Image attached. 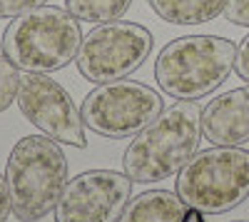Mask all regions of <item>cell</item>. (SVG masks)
<instances>
[{
    "label": "cell",
    "mask_w": 249,
    "mask_h": 222,
    "mask_svg": "<svg viewBox=\"0 0 249 222\" xmlns=\"http://www.w3.org/2000/svg\"><path fill=\"white\" fill-rule=\"evenodd\" d=\"M182 222H204V217H202V212H197V210H192V207H190Z\"/></svg>",
    "instance_id": "19"
},
{
    "label": "cell",
    "mask_w": 249,
    "mask_h": 222,
    "mask_svg": "<svg viewBox=\"0 0 249 222\" xmlns=\"http://www.w3.org/2000/svg\"><path fill=\"white\" fill-rule=\"evenodd\" d=\"M187 210L177 192L147 190L130 197L117 222H182Z\"/></svg>",
    "instance_id": "11"
},
{
    "label": "cell",
    "mask_w": 249,
    "mask_h": 222,
    "mask_svg": "<svg viewBox=\"0 0 249 222\" xmlns=\"http://www.w3.org/2000/svg\"><path fill=\"white\" fill-rule=\"evenodd\" d=\"M10 215H13V200L8 190V180L5 175H0V222H8Z\"/></svg>",
    "instance_id": "18"
},
{
    "label": "cell",
    "mask_w": 249,
    "mask_h": 222,
    "mask_svg": "<svg viewBox=\"0 0 249 222\" xmlns=\"http://www.w3.org/2000/svg\"><path fill=\"white\" fill-rule=\"evenodd\" d=\"M132 195V180L115 170H88L62 187L55 222H117Z\"/></svg>",
    "instance_id": "9"
},
{
    "label": "cell",
    "mask_w": 249,
    "mask_h": 222,
    "mask_svg": "<svg viewBox=\"0 0 249 222\" xmlns=\"http://www.w3.org/2000/svg\"><path fill=\"white\" fill-rule=\"evenodd\" d=\"M234 70L242 80L249 83V35L242 37V43L237 45V57H234Z\"/></svg>",
    "instance_id": "17"
},
{
    "label": "cell",
    "mask_w": 249,
    "mask_h": 222,
    "mask_svg": "<svg viewBox=\"0 0 249 222\" xmlns=\"http://www.w3.org/2000/svg\"><path fill=\"white\" fill-rule=\"evenodd\" d=\"M202 108L197 100H177L140 130L122 155V170L132 183L150 185L175 177L199 150Z\"/></svg>",
    "instance_id": "1"
},
{
    "label": "cell",
    "mask_w": 249,
    "mask_h": 222,
    "mask_svg": "<svg viewBox=\"0 0 249 222\" xmlns=\"http://www.w3.org/2000/svg\"><path fill=\"white\" fill-rule=\"evenodd\" d=\"M224 18L234 25L249 28V0H230L224 8Z\"/></svg>",
    "instance_id": "16"
},
{
    "label": "cell",
    "mask_w": 249,
    "mask_h": 222,
    "mask_svg": "<svg viewBox=\"0 0 249 222\" xmlns=\"http://www.w3.org/2000/svg\"><path fill=\"white\" fill-rule=\"evenodd\" d=\"M179 200L202 215H222L249 197V150L212 145L197 150L175 180Z\"/></svg>",
    "instance_id": "5"
},
{
    "label": "cell",
    "mask_w": 249,
    "mask_h": 222,
    "mask_svg": "<svg viewBox=\"0 0 249 222\" xmlns=\"http://www.w3.org/2000/svg\"><path fill=\"white\" fill-rule=\"evenodd\" d=\"M202 132L212 145L249 143V85L227 90L202 108Z\"/></svg>",
    "instance_id": "10"
},
{
    "label": "cell",
    "mask_w": 249,
    "mask_h": 222,
    "mask_svg": "<svg viewBox=\"0 0 249 222\" xmlns=\"http://www.w3.org/2000/svg\"><path fill=\"white\" fill-rule=\"evenodd\" d=\"M5 180L13 212L20 222H37L50 215L68 183V157L48 135H25L10 150Z\"/></svg>",
    "instance_id": "3"
},
{
    "label": "cell",
    "mask_w": 249,
    "mask_h": 222,
    "mask_svg": "<svg viewBox=\"0 0 249 222\" xmlns=\"http://www.w3.org/2000/svg\"><path fill=\"white\" fill-rule=\"evenodd\" d=\"M164 110L162 95L137 80H112L100 83L85 95L80 115L85 128L100 137L124 140L135 137Z\"/></svg>",
    "instance_id": "6"
},
{
    "label": "cell",
    "mask_w": 249,
    "mask_h": 222,
    "mask_svg": "<svg viewBox=\"0 0 249 222\" xmlns=\"http://www.w3.org/2000/svg\"><path fill=\"white\" fill-rule=\"evenodd\" d=\"M152 53V33L137 25L112 20L92 28L80 43L75 65L90 83H112L132 75Z\"/></svg>",
    "instance_id": "7"
},
{
    "label": "cell",
    "mask_w": 249,
    "mask_h": 222,
    "mask_svg": "<svg viewBox=\"0 0 249 222\" xmlns=\"http://www.w3.org/2000/svg\"><path fill=\"white\" fill-rule=\"evenodd\" d=\"M237 45L219 35H182L155 57V80L175 100H202L234 70Z\"/></svg>",
    "instance_id": "2"
},
{
    "label": "cell",
    "mask_w": 249,
    "mask_h": 222,
    "mask_svg": "<svg viewBox=\"0 0 249 222\" xmlns=\"http://www.w3.org/2000/svg\"><path fill=\"white\" fill-rule=\"evenodd\" d=\"M82 30L77 18L55 5H40L18 15L5 28L0 48L20 70L55 73L77 57Z\"/></svg>",
    "instance_id": "4"
},
{
    "label": "cell",
    "mask_w": 249,
    "mask_h": 222,
    "mask_svg": "<svg viewBox=\"0 0 249 222\" xmlns=\"http://www.w3.org/2000/svg\"><path fill=\"white\" fill-rule=\"evenodd\" d=\"M20 88V68H15L5 55H0V112L15 103Z\"/></svg>",
    "instance_id": "14"
},
{
    "label": "cell",
    "mask_w": 249,
    "mask_h": 222,
    "mask_svg": "<svg viewBox=\"0 0 249 222\" xmlns=\"http://www.w3.org/2000/svg\"><path fill=\"white\" fill-rule=\"evenodd\" d=\"M155 15L172 25H202L224 13L230 0H147Z\"/></svg>",
    "instance_id": "12"
},
{
    "label": "cell",
    "mask_w": 249,
    "mask_h": 222,
    "mask_svg": "<svg viewBox=\"0 0 249 222\" xmlns=\"http://www.w3.org/2000/svg\"><path fill=\"white\" fill-rule=\"evenodd\" d=\"M40 5H45V0H0V20L25 15Z\"/></svg>",
    "instance_id": "15"
},
{
    "label": "cell",
    "mask_w": 249,
    "mask_h": 222,
    "mask_svg": "<svg viewBox=\"0 0 249 222\" xmlns=\"http://www.w3.org/2000/svg\"><path fill=\"white\" fill-rule=\"evenodd\" d=\"M132 8V0H65V10L82 23H112Z\"/></svg>",
    "instance_id": "13"
},
{
    "label": "cell",
    "mask_w": 249,
    "mask_h": 222,
    "mask_svg": "<svg viewBox=\"0 0 249 222\" xmlns=\"http://www.w3.org/2000/svg\"><path fill=\"white\" fill-rule=\"evenodd\" d=\"M15 103L28 123L43 135L57 140L60 145H72L77 150L88 148L85 123L75 100L57 80L48 77V73H20Z\"/></svg>",
    "instance_id": "8"
}]
</instances>
